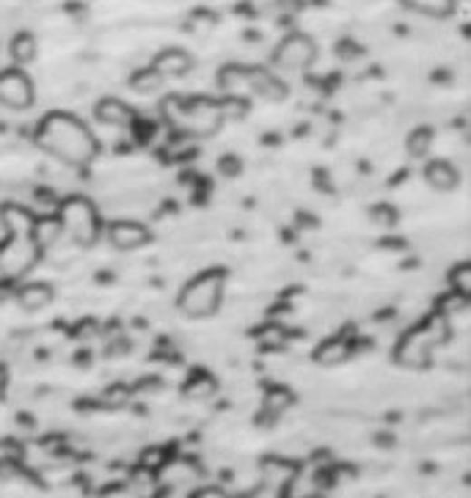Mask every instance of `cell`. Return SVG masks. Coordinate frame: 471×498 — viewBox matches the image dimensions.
I'll return each instance as SVG.
<instances>
[{
    "label": "cell",
    "mask_w": 471,
    "mask_h": 498,
    "mask_svg": "<svg viewBox=\"0 0 471 498\" xmlns=\"http://www.w3.org/2000/svg\"><path fill=\"white\" fill-rule=\"evenodd\" d=\"M36 140L44 152H50L53 158H58L66 166H86L100 152L94 132L81 119H75L72 113H63V110L47 113L39 121Z\"/></svg>",
    "instance_id": "obj_1"
},
{
    "label": "cell",
    "mask_w": 471,
    "mask_h": 498,
    "mask_svg": "<svg viewBox=\"0 0 471 498\" xmlns=\"http://www.w3.org/2000/svg\"><path fill=\"white\" fill-rule=\"evenodd\" d=\"M224 281L226 275L221 270H205L196 278L187 281V287L182 290L177 306L182 314L187 317H207L218 309L221 298H224Z\"/></svg>",
    "instance_id": "obj_2"
},
{
    "label": "cell",
    "mask_w": 471,
    "mask_h": 498,
    "mask_svg": "<svg viewBox=\"0 0 471 498\" xmlns=\"http://www.w3.org/2000/svg\"><path fill=\"white\" fill-rule=\"evenodd\" d=\"M58 224H61V232H66L75 245L81 248H91L97 240H100V215L97 209L89 198L83 196H70L61 209H58Z\"/></svg>",
    "instance_id": "obj_3"
},
{
    "label": "cell",
    "mask_w": 471,
    "mask_h": 498,
    "mask_svg": "<svg viewBox=\"0 0 471 498\" xmlns=\"http://www.w3.org/2000/svg\"><path fill=\"white\" fill-rule=\"evenodd\" d=\"M34 83L20 66L0 69V105L12 110H25L34 105Z\"/></svg>",
    "instance_id": "obj_4"
},
{
    "label": "cell",
    "mask_w": 471,
    "mask_h": 498,
    "mask_svg": "<svg viewBox=\"0 0 471 498\" xmlns=\"http://www.w3.org/2000/svg\"><path fill=\"white\" fill-rule=\"evenodd\" d=\"M317 58V47L306 34H290L279 42L274 61L287 69V72H301V69H309Z\"/></svg>",
    "instance_id": "obj_5"
},
{
    "label": "cell",
    "mask_w": 471,
    "mask_h": 498,
    "mask_svg": "<svg viewBox=\"0 0 471 498\" xmlns=\"http://www.w3.org/2000/svg\"><path fill=\"white\" fill-rule=\"evenodd\" d=\"M36 262V243L31 237H17L12 235V240L0 248V273L6 275H23L25 270H31Z\"/></svg>",
    "instance_id": "obj_6"
},
{
    "label": "cell",
    "mask_w": 471,
    "mask_h": 498,
    "mask_svg": "<svg viewBox=\"0 0 471 498\" xmlns=\"http://www.w3.org/2000/svg\"><path fill=\"white\" fill-rule=\"evenodd\" d=\"M108 243L119 251H136L149 243V229L139 221H113L108 229Z\"/></svg>",
    "instance_id": "obj_7"
},
{
    "label": "cell",
    "mask_w": 471,
    "mask_h": 498,
    "mask_svg": "<svg viewBox=\"0 0 471 498\" xmlns=\"http://www.w3.org/2000/svg\"><path fill=\"white\" fill-rule=\"evenodd\" d=\"M190 66H193V58L182 47H168V50L158 53L152 61V69L160 72L163 78H182L190 72Z\"/></svg>",
    "instance_id": "obj_8"
},
{
    "label": "cell",
    "mask_w": 471,
    "mask_h": 498,
    "mask_svg": "<svg viewBox=\"0 0 471 498\" xmlns=\"http://www.w3.org/2000/svg\"><path fill=\"white\" fill-rule=\"evenodd\" d=\"M94 113H97V119H100L102 124H108V127H127V124L132 121V110H130L121 100H116V97L100 100Z\"/></svg>",
    "instance_id": "obj_9"
},
{
    "label": "cell",
    "mask_w": 471,
    "mask_h": 498,
    "mask_svg": "<svg viewBox=\"0 0 471 498\" xmlns=\"http://www.w3.org/2000/svg\"><path fill=\"white\" fill-rule=\"evenodd\" d=\"M425 179H428V185L433 190L444 193V190H452L457 185V168L452 163H447V160H433L425 168Z\"/></svg>",
    "instance_id": "obj_10"
},
{
    "label": "cell",
    "mask_w": 471,
    "mask_h": 498,
    "mask_svg": "<svg viewBox=\"0 0 471 498\" xmlns=\"http://www.w3.org/2000/svg\"><path fill=\"white\" fill-rule=\"evenodd\" d=\"M50 301H53V290L47 287V283H28V287H23L20 295H17V303H20L25 311H39V309H44Z\"/></svg>",
    "instance_id": "obj_11"
},
{
    "label": "cell",
    "mask_w": 471,
    "mask_h": 498,
    "mask_svg": "<svg viewBox=\"0 0 471 498\" xmlns=\"http://www.w3.org/2000/svg\"><path fill=\"white\" fill-rule=\"evenodd\" d=\"M9 55L17 66H25L36 58V36L28 34V31H20L14 34L12 44H9Z\"/></svg>",
    "instance_id": "obj_12"
},
{
    "label": "cell",
    "mask_w": 471,
    "mask_h": 498,
    "mask_svg": "<svg viewBox=\"0 0 471 498\" xmlns=\"http://www.w3.org/2000/svg\"><path fill=\"white\" fill-rule=\"evenodd\" d=\"M61 237V224L58 218H42V221H34V232H31V240L36 243V248H53Z\"/></svg>",
    "instance_id": "obj_13"
},
{
    "label": "cell",
    "mask_w": 471,
    "mask_h": 498,
    "mask_svg": "<svg viewBox=\"0 0 471 498\" xmlns=\"http://www.w3.org/2000/svg\"><path fill=\"white\" fill-rule=\"evenodd\" d=\"M163 81L166 78L160 72H155V69L149 66V69H139V72L130 78V89L136 91V94H155V91L163 89Z\"/></svg>",
    "instance_id": "obj_14"
},
{
    "label": "cell",
    "mask_w": 471,
    "mask_h": 498,
    "mask_svg": "<svg viewBox=\"0 0 471 498\" xmlns=\"http://www.w3.org/2000/svg\"><path fill=\"white\" fill-rule=\"evenodd\" d=\"M402 4L425 17H447L455 9V0H402Z\"/></svg>",
    "instance_id": "obj_15"
},
{
    "label": "cell",
    "mask_w": 471,
    "mask_h": 498,
    "mask_svg": "<svg viewBox=\"0 0 471 498\" xmlns=\"http://www.w3.org/2000/svg\"><path fill=\"white\" fill-rule=\"evenodd\" d=\"M430 147H433V132L428 127H419L411 132V138H409V155L411 158H428Z\"/></svg>",
    "instance_id": "obj_16"
},
{
    "label": "cell",
    "mask_w": 471,
    "mask_h": 498,
    "mask_svg": "<svg viewBox=\"0 0 471 498\" xmlns=\"http://www.w3.org/2000/svg\"><path fill=\"white\" fill-rule=\"evenodd\" d=\"M320 361L322 364H336V361H342L345 355H348V344L342 339H328L322 347H320Z\"/></svg>",
    "instance_id": "obj_17"
}]
</instances>
